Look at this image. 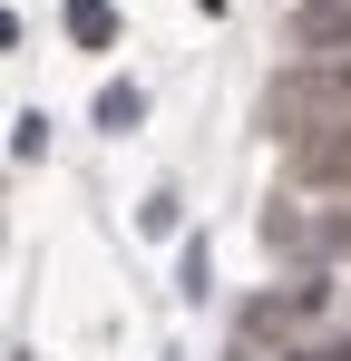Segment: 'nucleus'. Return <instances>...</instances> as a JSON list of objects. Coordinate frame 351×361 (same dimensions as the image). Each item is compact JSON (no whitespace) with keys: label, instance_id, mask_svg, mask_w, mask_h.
<instances>
[{"label":"nucleus","instance_id":"obj_3","mask_svg":"<svg viewBox=\"0 0 351 361\" xmlns=\"http://www.w3.org/2000/svg\"><path fill=\"white\" fill-rule=\"evenodd\" d=\"M283 176L312 185V195H332V185H351V127H302L283 147Z\"/></svg>","mask_w":351,"mask_h":361},{"label":"nucleus","instance_id":"obj_4","mask_svg":"<svg viewBox=\"0 0 351 361\" xmlns=\"http://www.w3.org/2000/svg\"><path fill=\"white\" fill-rule=\"evenodd\" d=\"M283 39L302 49V59H351V0H292Z\"/></svg>","mask_w":351,"mask_h":361},{"label":"nucleus","instance_id":"obj_5","mask_svg":"<svg viewBox=\"0 0 351 361\" xmlns=\"http://www.w3.org/2000/svg\"><path fill=\"white\" fill-rule=\"evenodd\" d=\"M68 39H78V49H108V39H117V10H108V0H68Z\"/></svg>","mask_w":351,"mask_h":361},{"label":"nucleus","instance_id":"obj_1","mask_svg":"<svg viewBox=\"0 0 351 361\" xmlns=\"http://www.w3.org/2000/svg\"><path fill=\"white\" fill-rule=\"evenodd\" d=\"M273 127L302 137V127H351V59H292L273 78Z\"/></svg>","mask_w":351,"mask_h":361},{"label":"nucleus","instance_id":"obj_2","mask_svg":"<svg viewBox=\"0 0 351 361\" xmlns=\"http://www.w3.org/2000/svg\"><path fill=\"white\" fill-rule=\"evenodd\" d=\"M264 244L283 254V264H342V244H351V205H273L264 215Z\"/></svg>","mask_w":351,"mask_h":361},{"label":"nucleus","instance_id":"obj_6","mask_svg":"<svg viewBox=\"0 0 351 361\" xmlns=\"http://www.w3.org/2000/svg\"><path fill=\"white\" fill-rule=\"evenodd\" d=\"M147 118V98H137V78H117V88H98V127H137Z\"/></svg>","mask_w":351,"mask_h":361},{"label":"nucleus","instance_id":"obj_8","mask_svg":"<svg viewBox=\"0 0 351 361\" xmlns=\"http://www.w3.org/2000/svg\"><path fill=\"white\" fill-rule=\"evenodd\" d=\"M302 361H351V342H322V352H302Z\"/></svg>","mask_w":351,"mask_h":361},{"label":"nucleus","instance_id":"obj_7","mask_svg":"<svg viewBox=\"0 0 351 361\" xmlns=\"http://www.w3.org/2000/svg\"><path fill=\"white\" fill-rule=\"evenodd\" d=\"M39 127H49L39 108H20V118H10V157H39Z\"/></svg>","mask_w":351,"mask_h":361}]
</instances>
